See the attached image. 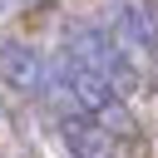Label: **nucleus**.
I'll use <instances>...</instances> for the list:
<instances>
[{
	"label": "nucleus",
	"mask_w": 158,
	"mask_h": 158,
	"mask_svg": "<svg viewBox=\"0 0 158 158\" xmlns=\"http://www.w3.org/2000/svg\"><path fill=\"white\" fill-rule=\"evenodd\" d=\"M64 59H69V64H84V69H94V74H104L114 89L128 79L123 44H118L109 30H99V25H74V30H69V49H64Z\"/></svg>",
	"instance_id": "f257e3e1"
},
{
	"label": "nucleus",
	"mask_w": 158,
	"mask_h": 158,
	"mask_svg": "<svg viewBox=\"0 0 158 158\" xmlns=\"http://www.w3.org/2000/svg\"><path fill=\"white\" fill-rule=\"evenodd\" d=\"M0 79L25 89V94H40V89H49V64H44L40 49H30L20 40H5L0 44Z\"/></svg>",
	"instance_id": "f03ea898"
},
{
	"label": "nucleus",
	"mask_w": 158,
	"mask_h": 158,
	"mask_svg": "<svg viewBox=\"0 0 158 158\" xmlns=\"http://www.w3.org/2000/svg\"><path fill=\"white\" fill-rule=\"evenodd\" d=\"M114 30H118V40H123V54H128V49H138V54H158V15H153L148 0H123Z\"/></svg>",
	"instance_id": "7ed1b4c3"
},
{
	"label": "nucleus",
	"mask_w": 158,
	"mask_h": 158,
	"mask_svg": "<svg viewBox=\"0 0 158 158\" xmlns=\"http://www.w3.org/2000/svg\"><path fill=\"white\" fill-rule=\"evenodd\" d=\"M59 138H64L69 158H118V148H114V133H109L99 118L69 114V118L59 123Z\"/></svg>",
	"instance_id": "20e7f679"
}]
</instances>
